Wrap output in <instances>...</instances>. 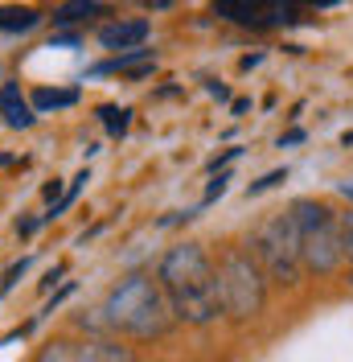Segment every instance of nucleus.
<instances>
[{
    "instance_id": "nucleus-1",
    "label": "nucleus",
    "mask_w": 353,
    "mask_h": 362,
    "mask_svg": "<svg viewBox=\"0 0 353 362\" xmlns=\"http://www.w3.org/2000/svg\"><path fill=\"white\" fill-rule=\"evenodd\" d=\"M156 280L173 305V317L185 325H210V321H218V313H226L218 268L210 264L201 243H176L173 251H164Z\"/></svg>"
},
{
    "instance_id": "nucleus-2",
    "label": "nucleus",
    "mask_w": 353,
    "mask_h": 362,
    "mask_svg": "<svg viewBox=\"0 0 353 362\" xmlns=\"http://www.w3.org/2000/svg\"><path fill=\"white\" fill-rule=\"evenodd\" d=\"M103 321L111 329H124L132 338H160L173 321V305L152 276H128L119 280L103 300Z\"/></svg>"
},
{
    "instance_id": "nucleus-3",
    "label": "nucleus",
    "mask_w": 353,
    "mask_h": 362,
    "mask_svg": "<svg viewBox=\"0 0 353 362\" xmlns=\"http://www.w3.org/2000/svg\"><path fill=\"white\" fill-rule=\"evenodd\" d=\"M287 214L300 226V243H304V272L329 276L345 264V247H341V230H337V214L329 202L316 198H296L287 206Z\"/></svg>"
},
{
    "instance_id": "nucleus-4",
    "label": "nucleus",
    "mask_w": 353,
    "mask_h": 362,
    "mask_svg": "<svg viewBox=\"0 0 353 362\" xmlns=\"http://www.w3.org/2000/svg\"><path fill=\"white\" fill-rule=\"evenodd\" d=\"M251 251L263 264L267 280H275L284 288H296L300 284V276H304V243H300V226H296V218L287 210L275 214V218H267L255 230Z\"/></svg>"
},
{
    "instance_id": "nucleus-5",
    "label": "nucleus",
    "mask_w": 353,
    "mask_h": 362,
    "mask_svg": "<svg viewBox=\"0 0 353 362\" xmlns=\"http://www.w3.org/2000/svg\"><path fill=\"white\" fill-rule=\"evenodd\" d=\"M218 284H222V305L234 321H251L263 313L267 305V272L255 259V251L230 247L218 264Z\"/></svg>"
},
{
    "instance_id": "nucleus-6",
    "label": "nucleus",
    "mask_w": 353,
    "mask_h": 362,
    "mask_svg": "<svg viewBox=\"0 0 353 362\" xmlns=\"http://www.w3.org/2000/svg\"><path fill=\"white\" fill-rule=\"evenodd\" d=\"M148 37V21H111L99 29V42H103V49H136V45Z\"/></svg>"
},
{
    "instance_id": "nucleus-7",
    "label": "nucleus",
    "mask_w": 353,
    "mask_h": 362,
    "mask_svg": "<svg viewBox=\"0 0 353 362\" xmlns=\"http://www.w3.org/2000/svg\"><path fill=\"white\" fill-rule=\"evenodd\" d=\"M0 115H4L8 128H29L33 124V112H29V103H25V95L17 83H4L0 87Z\"/></svg>"
},
{
    "instance_id": "nucleus-8",
    "label": "nucleus",
    "mask_w": 353,
    "mask_h": 362,
    "mask_svg": "<svg viewBox=\"0 0 353 362\" xmlns=\"http://www.w3.org/2000/svg\"><path fill=\"white\" fill-rule=\"evenodd\" d=\"M78 354H83V362H140L132 346H119V341H107V338L83 341Z\"/></svg>"
},
{
    "instance_id": "nucleus-9",
    "label": "nucleus",
    "mask_w": 353,
    "mask_h": 362,
    "mask_svg": "<svg viewBox=\"0 0 353 362\" xmlns=\"http://www.w3.org/2000/svg\"><path fill=\"white\" fill-rule=\"evenodd\" d=\"M218 17H226V21H234V25H267L263 17H271V13H263V8L251 4V0H222Z\"/></svg>"
},
{
    "instance_id": "nucleus-10",
    "label": "nucleus",
    "mask_w": 353,
    "mask_h": 362,
    "mask_svg": "<svg viewBox=\"0 0 353 362\" xmlns=\"http://www.w3.org/2000/svg\"><path fill=\"white\" fill-rule=\"evenodd\" d=\"M99 13H103L99 0H66V4L54 8V25H78L87 17H99Z\"/></svg>"
},
{
    "instance_id": "nucleus-11",
    "label": "nucleus",
    "mask_w": 353,
    "mask_h": 362,
    "mask_svg": "<svg viewBox=\"0 0 353 362\" xmlns=\"http://www.w3.org/2000/svg\"><path fill=\"white\" fill-rule=\"evenodd\" d=\"M42 21L29 4H4L0 8V33H25V29H33V25Z\"/></svg>"
},
{
    "instance_id": "nucleus-12",
    "label": "nucleus",
    "mask_w": 353,
    "mask_h": 362,
    "mask_svg": "<svg viewBox=\"0 0 353 362\" xmlns=\"http://www.w3.org/2000/svg\"><path fill=\"white\" fill-rule=\"evenodd\" d=\"M37 362H83V354H78L74 341H49L42 354H37Z\"/></svg>"
},
{
    "instance_id": "nucleus-13",
    "label": "nucleus",
    "mask_w": 353,
    "mask_h": 362,
    "mask_svg": "<svg viewBox=\"0 0 353 362\" xmlns=\"http://www.w3.org/2000/svg\"><path fill=\"white\" fill-rule=\"evenodd\" d=\"M78 99V90H37L33 95V107L37 112H49V107H70Z\"/></svg>"
},
{
    "instance_id": "nucleus-14",
    "label": "nucleus",
    "mask_w": 353,
    "mask_h": 362,
    "mask_svg": "<svg viewBox=\"0 0 353 362\" xmlns=\"http://www.w3.org/2000/svg\"><path fill=\"white\" fill-rule=\"evenodd\" d=\"M99 115H103V124H107L111 136L128 132V115H132V112H124V107H99Z\"/></svg>"
},
{
    "instance_id": "nucleus-15",
    "label": "nucleus",
    "mask_w": 353,
    "mask_h": 362,
    "mask_svg": "<svg viewBox=\"0 0 353 362\" xmlns=\"http://www.w3.org/2000/svg\"><path fill=\"white\" fill-rule=\"evenodd\" d=\"M337 230H341V247H345V259L353 264V214H337Z\"/></svg>"
},
{
    "instance_id": "nucleus-16",
    "label": "nucleus",
    "mask_w": 353,
    "mask_h": 362,
    "mask_svg": "<svg viewBox=\"0 0 353 362\" xmlns=\"http://www.w3.org/2000/svg\"><path fill=\"white\" fill-rule=\"evenodd\" d=\"M87 181H90V173H87V169H83V173H78V177H74V185H70V189H66V198H62V202L54 206V214H58V210H66V206L74 202V198H78V189H83V185H87Z\"/></svg>"
},
{
    "instance_id": "nucleus-17",
    "label": "nucleus",
    "mask_w": 353,
    "mask_h": 362,
    "mask_svg": "<svg viewBox=\"0 0 353 362\" xmlns=\"http://www.w3.org/2000/svg\"><path fill=\"white\" fill-rule=\"evenodd\" d=\"M280 181H287V169H275V173H267L263 181H255V185H251V194H263V189L280 185Z\"/></svg>"
},
{
    "instance_id": "nucleus-18",
    "label": "nucleus",
    "mask_w": 353,
    "mask_h": 362,
    "mask_svg": "<svg viewBox=\"0 0 353 362\" xmlns=\"http://www.w3.org/2000/svg\"><path fill=\"white\" fill-rule=\"evenodd\" d=\"M21 272H25V259L4 272V280H0V293H13V284H17V276H21Z\"/></svg>"
},
{
    "instance_id": "nucleus-19",
    "label": "nucleus",
    "mask_w": 353,
    "mask_h": 362,
    "mask_svg": "<svg viewBox=\"0 0 353 362\" xmlns=\"http://www.w3.org/2000/svg\"><path fill=\"white\" fill-rule=\"evenodd\" d=\"M226 181H230L226 173H218V181H210V189H205V202H214V198H218L222 189H226Z\"/></svg>"
},
{
    "instance_id": "nucleus-20",
    "label": "nucleus",
    "mask_w": 353,
    "mask_h": 362,
    "mask_svg": "<svg viewBox=\"0 0 353 362\" xmlns=\"http://www.w3.org/2000/svg\"><path fill=\"white\" fill-rule=\"evenodd\" d=\"M140 4H148V8H169L173 0H140Z\"/></svg>"
},
{
    "instance_id": "nucleus-21",
    "label": "nucleus",
    "mask_w": 353,
    "mask_h": 362,
    "mask_svg": "<svg viewBox=\"0 0 353 362\" xmlns=\"http://www.w3.org/2000/svg\"><path fill=\"white\" fill-rule=\"evenodd\" d=\"M341 198H349L353 202V185H341Z\"/></svg>"
},
{
    "instance_id": "nucleus-22",
    "label": "nucleus",
    "mask_w": 353,
    "mask_h": 362,
    "mask_svg": "<svg viewBox=\"0 0 353 362\" xmlns=\"http://www.w3.org/2000/svg\"><path fill=\"white\" fill-rule=\"evenodd\" d=\"M349 284H353V264H349Z\"/></svg>"
}]
</instances>
